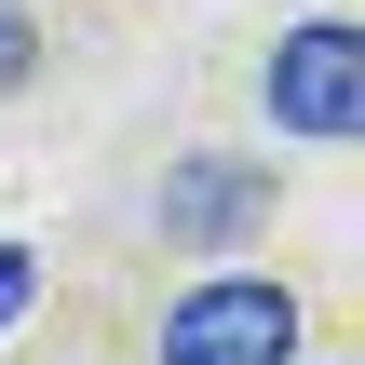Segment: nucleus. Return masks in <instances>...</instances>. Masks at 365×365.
<instances>
[{"instance_id":"obj_1","label":"nucleus","mask_w":365,"mask_h":365,"mask_svg":"<svg viewBox=\"0 0 365 365\" xmlns=\"http://www.w3.org/2000/svg\"><path fill=\"white\" fill-rule=\"evenodd\" d=\"M257 108H271V135H298V149H352V122H365V27L352 14L284 27L271 68H257Z\"/></svg>"},{"instance_id":"obj_2","label":"nucleus","mask_w":365,"mask_h":365,"mask_svg":"<svg viewBox=\"0 0 365 365\" xmlns=\"http://www.w3.org/2000/svg\"><path fill=\"white\" fill-rule=\"evenodd\" d=\"M163 365H298V298L271 271H217L163 312Z\"/></svg>"},{"instance_id":"obj_3","label":"nucleus","mask_w":365,"mask_h":365,"mask_svg":"<svg viewBox=\"0 0 365 365\" xmlns=\"http://www.w3.org/2000/svg\"><path fill=\"white\" fill-rule=\"evenodd\" d=\"M257 217H271V163H244V149H190L163 176V244H190V257L244 244Z\"/></svg>"},{"instance_id":"obj_4","label":"nucleus","mask_w":365,"mask_h":365,"mask_svg":"<svg viewBox=\"0 0 365 365\" xmlns=\"http://www.w3.org/2000/svg\"><path fill=\"white\" fill-rule=\"evenodd\" d=\"M27 68H41V27H27V0H0V95H14Z\"/></svg>"},{"instance_id":"obj_5","label":"nucleus","mask_w":365,"mask_h":365,"mask_svg":"<svg viewBox=\"0 0 365 365\" xmlns=\"http://www.w3.org/2000/svg\"><path fill=\"white\" fill-rule=\"evenodd\" d=\"M27 298H41V257H27V244H0V325H14Z\"/></svg>"}]
</instances>
